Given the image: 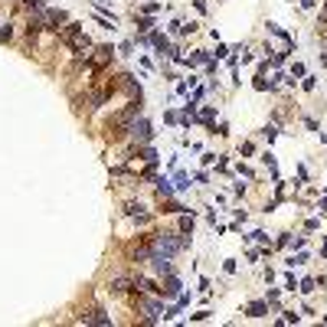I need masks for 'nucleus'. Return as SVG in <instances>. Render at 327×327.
I'll list each match as a JSON object with an SVG mask.
<instances>
[{
	"label": "nucleus",
	"instance_id": "1",
	"mask_svg": "<svg viewBox=\"0 0 327 327\" xmlns=\"http://www.w3.org/2000/svg\"><path fill=\"white\" fill-rule=\"evenodd\" d=\"M187 249V239L177 233H157L151 236V252H164V255H177Z\"/></svg>",
	"mask_w": 327,
	"mask_h": 327
},
{
	"label": "nucleus",
	"instance_id": "2",
	"mask_svg": "<svg viewBox=\"0 0 327 327\" xmlns=\"http://www.w3.org/2000/svg\"><path fill=\"white\" fill-rule=\"evenodd\" d=\"M59 39H63L72 53H79V56H85V49L92 46V39L82 33V26H79V23H66L63 30H59Z\"/></svg>",
	"mask_w": 327,
	"mask_h": 327
},
{
	"label": "nucleus",
	"instance_id": "3",
	"mask_svg": "<svg viewBox=\"0 0 327 327\" xmlns=\"http://www.w3.org/2000/svg\"><path fill=\"white\" fill-rule=\"evenodd\" d=\"M134 308L144 314V324H157L164 318V308L157 301H148V298H134Z\"/></svg>",
	"mask_w": 327,
	"mask_h": 327
},
{
	"label": "nucleus",
	"instance_id": "4",
	"mask_svg": "<svg viewBox=\"0 0 327 327\" xmlns=\"http://www.w3.org/2000/svg\"><path fill=\"white\" fill-rule=\"evenodd\" d=\"M148 262L154 265V272H161V275H170V272H173V255H164V252H151Z\"/></svg>",
	"mask_w": 327,
	"mask_h": 327
},
{
	"label": "nucleus",
	"instance_id": "5",
	"mask_svg": "<svg viewBox=\"0 0 327 327\" xmlns=\"http://www.w3.org/2000/svg\"><path fill=\"white\" fill-rule=\"evenodd\" d=\"M131 134H134V141H138V144H148V141L154 138V131H151V125L144 121V118H138V121L131 125Z\"/></svg>",
	"mask_w": 327,
	"mask_h": 327
},
{
	"label": "nucleus",
	"instance_id": "6",
	"mask_svg": "<svg viewBox=\"0 0 327 327\" xmlns=\"http://www.w3.org/2000/svg\"><path fill=\"white\" fill-rule=\"evenodd\" d=\"M82 324H101V327H108L111 324V318L105 311H98V308H95V311H88L85 318H82Z\"/></svg>",
	"mask_w": 327,
	"mask_h": 327
},
{
	"label": "nucleus",
	"instance_id": "7",
	"mask_svg": "<svg viewBox=\"0 0 327 327\" xmlns=\"http://www.w3.org/2000/svg\"><path fill=\"white\" fill-rule=\"evenodd\" d=\"M134 288V278H115V281H111V295H125V291H131Z\"/></svg>",
	"mask_w": 327,
	"mask_h": 327
},
{
	"label": "nucleus",
	"instance_id": "8",
	"mask_svg": "<svg viewBox=\"0 0 327 327\" xmlns=\"http://www.w3.org/2000/svg\"><path fill=\"white\" fill-rule=\"evenodd\" d=\"M245 314H249V318H265V314H268V304H265V301H252L249 308H245Z\"/></svg>",
	"mask_w": 327,
	"mask_h": 327
},
{
	"label": "nucleus",
	"instance_id": "9",
	"mask_svg": "<svg viewBox=\"0 0 327 327\" xmlns=\"http://www.w3.org/2000/svg\"><path fill=\"white\" fill-rule=\"evenodd\" d=\"M161 295H167V298H177V295H180V281L173 278V275H170V278H167V285H164V288H161Z\"/></svg>",
	"mask_w": 327,
	"mask_h": 327
},
{
	"label": "nucleus",
	"instance_id": "10",
	"mask_svg": "<svg viewBox=\"0 0 327 327\" xmlns=\"http://www.w3.org/2000/svg\"><path fill=\"white\" fill-rule=\"evenodd\" d=\"M157 193H161V196H170V193H173V187H170V180H164V177H161V180H157Z\"/></svg>",
	"mask_w": 327,
	"mask_h": 327
},
{
	"label": "nucleus",
	"instance_id": "11",
	"mask_svg": "<svg viewBox=\"0 0 327 327\" xmlns=\"http://www.w3.org/2000/svg\"><path fill=\"white\" fill-rule=\"evenodd\" d=\"M190 229H193V213L180 219V233H190Z\"/></svg>",
	"mask_w": 327,
	"mask_h": 327
},
{
	"label": "nucleus",
	"instance_id": "12",
	"mask_svg": "<svg viewBox=\"0 0 327 327\" xmlns=\"http://www.w3.org/2000/svg\"><path fill=\"white\" fill-rule=\"evenodd\" d=\"M151 26H154V23H151L148 16H141V20H138V33H151Z\"/></svg>",
	"mask_w": 327,
	"mask_h": 327
},
{
	"label": "nucleus",
	"instance_id": "13",
	"mask_svg": "<svg viewBox=\"0 0 327 327\" xmlns=\"http://www.w3.org/2000/svg\"><path fill=\"white\" fill-rule=\"evenodd\" d=\"M301 262H308V255H304V252H298V255L288 258V268H295V265H301Z\"/></svg>",
	"mask_w": 327,
	"mask_h": 327
},
{
	"label": "nucleus",
	"instance_id": "14",
	"mask_svg": "<svg viewBox=\"0 0 327 327\" xmlns=\"http://www.w3.org/2000/svg\"><path fill=\"white\" fill-rule=\"evenodd\" d=\"M180 210H183V206H180V203H170V200L164 203V213H180Z\"/></svg>",
	"mask_w": 327,
	"mask_h": 327
},
{
	"label": "nucleus",
	"instance_id": "15",
	"mask_svg": "<svg viewBox=\"0 0 327 327\" xmlns=\"http://www.w3.org/2000/svg\"><path fill=\"white\" fill-rule=\"evenodd\" d=\"M10 36H13V26H10V23H7V26H3V30H0V43H7V39H10Z\"/></svg>",
	"mask_w": 327,
	"mask_h": 327
},
{
	"label": "nucleus",
	"instance_id": "16",
	"mask_svg": "<svg viewBox=\"0 0 327 327\" xmlns=\"http://www.w3.org/2000/svg\"><path fill=\"white\" fill-rule=\"evenodd\" d=\"M314 285H318V281H314V278H304V281H301V291H304V295H308V291H314Z\"/></svg>",
	"mask_w": 327,
	"mask_h": 327
},
{
	"label": "nucleus",
	"instance_id": "17",
	"mask_svg": "<svg viewBox=\"0 0 327 327\" xmlns=\"http://www.w3.org/2000/svg\"><path fill=\"white\" fill-rule=\"evenodd\" d=\"M281 321H285V324H298V314L295 311H285V318H281Z\"/></svg>",
	"mask_w": 327,
	"mask_h": 327
},
{
	"label": "nucleus",
	"instance_id": "18",
	"mask_svg": "<svg viewBox=\"0 0 327 327\" xmlns=\"http://www.w3.org/2000/svg\"><path fill=\"white\" fill-rule=\"evenodd\" d=\"M301 76H304V66L295 63V69H291V82H295V79H301Z\"/></svg>",
	"mask_w": 327,
	"mask_h": 327
},
{
	"label": "nucleus",
	"instance_id": "19",
	"mask_svg": "<svg viewBox=\"0 0 327 327\" xmlns=\"http://www.w3.org/2000/svg\"><path fill=\"white\" fill-rule=\"evenodd\" d=\"M177 187H180V190H187V187H190V183H187V173H177Z\"/></svg>",
	"mask_w": 327,
	"mask_h": 327
},
{
	"label": "nucleus",
	"instance_id": "20",
	"mask_svg": "<svg viewBox=\"0 0 327 327\" xmlns=\"http://www.w3.org/2000/svg\"><path fill=\"white\" fill-rule=\"evenodd\" d=\"M23 3H26L30 10H43V0H23Z\"/></svg>",
	"mask_w": 327,
	"mask_h": 327
},
{
	"label": "nucleus",
	"instance_id": "21",
	"mask_svg": "<svg viewBox=\"0 0 327 327\" xmlns=\"http://www.w3.org/2000/svg\"><path fill=\"white\" fill-rule=\"evenodd\" d=\"M200 118L206 121V125H213V108H203V115H200Z\"/></svg>",
	"mask_w": 327,
	"mask_h": 327
},
{
	"label": "nucleus",
	"instance_id": "22",
	"mask_svg": "<svg viewBox=\"0 0 327 327\" xmlns=\"http://www.w3.org/2000/svg\"><path fill=\"white\" fill-rule=\"evenodd\" d=\"M321 20H327V3H324V13H321Z\"/></svg>",
	"mask_w": 327,
	"mask_h": 327
},
{
	"label": "nucleus",
	"instance_id": "23",
	"mask_svg": "<svg viewBox=\"0 0 327 327\" xmlns=\"http://www.w3.org/2000/svg\"><path fill=\"white\" fill-rule=\"evenodd\" d=\"M324 255H327V245H324Z\"/></svg>",
	"mask_w": 327,
	"mask_h": 327
}]
</instances>
